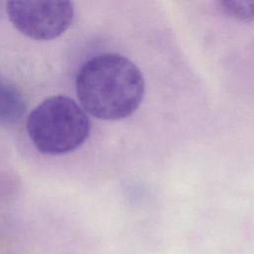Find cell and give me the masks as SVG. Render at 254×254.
Listing matches in <instances>:
<instances>
[{
  "label": "cell",
  "instance_id": "obj_1",
  "mask_svg": "<svg viewBox=\"0 0 254 254\" xmlns=\"http://www.w3.org/2000/svg\"><path fill=\"white\" fill-rule=\"evenodd\" d=\"M75 87L82 107L103 120L131 115L145 92L140 69L117 54H101L85 62L77 72Z\"/></svg>",
  "mask_w": 254,
  "mask_h": 254
},
{
  "label": "cell",
  "instance_id": "obj_2",
  "mask_svg": "<svg viewBox=\"0 0 254 254\" xmlns=\"http://www.w3.org/2000/svg\"><path fill=\"white\" fill-rule=\"evenodd\" d=\"M90 131L85 111L71 98H47L30 113L27 132L33 145L43 154L62 155L80 147Z\"/></svg>",
  "mask_w": 254,
  "mask_h": 254
},
{
  "label": "cell",
  "instance_id": "obj_3",
  "mask_svg": "<svg viewBox=\"0 0 254 254\" xmlns=\"http://www.w3.org/2000/svg\"><path fill=\"white\" fill-rule=\"evenodd\" d=\"M7 13L15 28L35 40H52L64 33L73 18L68 1H10Z\"/></svg>",
  "mask_w": 254,
  "mask_h": 254
},
{
  "label": "cell",
  "instance_id": "obj_4",
  "mask_svg": "<svg viewBox=\"0 0 254 254\" xmlns=\"http://www.w3.org/2000/svg\"><path fill=\"white\" fill-rule=\"evenodd\" d=\"M26 105L22 93L10 82L0 79V124H13L21 119Z\"/></svg>",
  "mask_w": 254,
  "mask_h": 254
},
{
  "label": "cell",
  "instance_id": "obj_5",
  "mask_svg": "<svg viewBox=\"0 0 254 254\" xmlns=\"http://www.w3.org/2000/svg\"><path fill=\"white\" fill-rule=\"evenodd\" d=\"M221 5L228 14L235 18L254 19V1H222Z\"/></svg>",
  "mask_w": 254,
  "mask_h": 254
}]
</instances>
